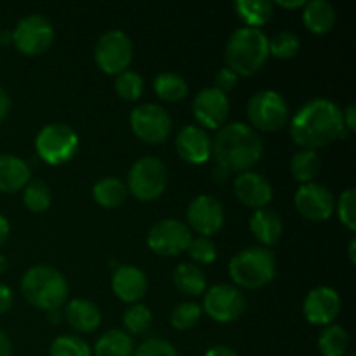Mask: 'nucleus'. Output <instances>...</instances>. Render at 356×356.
I'll return each mask as SVG.
<instances>
[{"label":"nucleus","instance_id":"1","mask_svg":"<svg viewBox=\"0 0 356 356\" xmlns=\"http://www.w3.org/2000/svg\"><path fill=\"white\" fill-rule=\"evenodd\" d=\"M343 111L334 101L316 97L299 108L291 122V136L305 149H316L341 138Z\"/></svg>","mask_w":356,"mask_h":356},{"label":"nucleus","instance_id":"2","mask_svg":"<svg viewBox=\"0 0 356 356\" xmlns=\"http://www.w3.org/2000/svg\"><path fill=\"white\" fill-rule=\"evenodd\" d=\"M212 155L218 165L229 172H247L263 156V141L250 125L242 122L221 127L212 143Z\"/></svg>","mask_w":356,"mask_h":356},{"label":"nucleus","instance_id":"3","mask_svg":"<svg viewBox=\"0 0 356 356\" xmlns=\"http://www.w3.org/2000/svg\"><path fill=\"white\" fill-rule=\"evenodd\" d=\"M268 37L259 28H238L226 45V63L238 76H252L266 63Z\"/></svg>","mask_w":356,"mask_h":356},{"label":"nucleus","instance_id":"4","mask_svg":"<svg viewBox=\"0 0 356 356\" xmlns=\"http://www.w3.org/2000/svg\"><path fill=\"white\" fill-rule=\"evenodd\" d=\"M21 291L28 302L45 312L59 309L68 298L66 278L58 270L44 264L30 268L24 273L21 280Z\"/></svg>","mask_w":356,"mask_h":356},{"label":"nucleus","instance_id":"5","mask_svg":"<svg viewBox=\"0 0 356 356\" xmlns=\"http://www.w3.org/2000/svg\"><path fill=\"white\" fill-rule=\"evenodd\" d=\"M228 270L236 285L259 289L270 284L277 275V259L266 247H249L233 256Z\"/></svg>","mask_w":356,"mask_h":356},{"label":"nucleus","instance_id":"6","mask_svg":"<svg viewBox=\"0 0 356 356\" xmlns=\"http://www.w3.org/2000/svg\"><path fill=\"white\" fill-rule=\"evenodd\" d=\"M38 156L49 165L70 162L79 149V134L66 124H49L35 139Z\"/></svg>","mask_w":356,"mask_h":356},{"label":"nucleus","instance_id":"7","mask_svg":"<svg viewBox=\"0 0 356 356\" xmlns=\"http://www.w3.org/2000/svg\"><path fill=\"white\" fill-rule=\"evenodd\" d=\"M167 167L156 156H143L129 170L127 190L143 202L156 200L167 188Z\"/></svg>","mask_w":356,"mask_h":356},{"label":"nucleus","instance_id":"8","mask_svg":"<svg viewBox=\"0 0 356 356\" xmlns=\"http://www.w3.org/2000/svg\"><path fill=\"white\" fill-rule=\"evenodd\" d=\"M132 54L134 49L131 38L120 30H110L101 35L94 49V59L97 66L110 75H120L122 72H125L131 65Z\"/></svg>","mask_w":356,"mask_h":356},{"label":"nucleus","instance_id":"9","mask_svg":"<svg viewBox=\"0 0 356 356\" xmlns=\"http://www.w3.org/2000/svg\"><path fill=\"white\" fill-rule=\"evenodd\" d=\"M250 122L259 131H280L289 118L287 101L277 90H261L254 94L247 106Z\"/></svg>","mask_w":356,"mask_h":356},{"label":"nucleus","instance_id":"10","mask_svg":"<svg viewBox=\"0 0 356 356\" xmlns=\"http://www.w3.org/2000/svg\"><path fill=\"white\" fill-rule=\"evenodd\" d=\"M132 132L138 136L141 141L149 145H159L163 143L170 136L172 131V120L170 115L162 106L153 103L139 104L132 110L129 118Z\"/></svg>","mask_w":356,"mask_h":356},{"label":"nucleus","instance_id":"11","mask_svg":"<svg viewBox=\"0 0 356 356\" xmlns=\"http://www.w3.org/2000/svg\"><path fill=\"white\" fill-rule=\"evenodd\" d=\"M54 40V28L47 17L31 14L23 17L13 31V42L17 51L26 56H38L47 51Z\"/></svg>","mask_w":356,"mask_h":356},{"label":"nucleus","instance_id":"12","mask_svg":"<svg viewBox=\"0 0 356 356\" xmlns=\"http://www.w3.org/2000/svg\"><path fill=\"white\" fill-rule=\"evenodd\" d=\"M191 236L190 228L177 219H162L148 232V247L159 256H177L188 250Z\"/></svg>","mask_w":356,"mask_h":356},{"label":"nucleus","instance_id":"13","mask_svg":"<svg viewBox=\"0 0 356 356\" xmlns=\"http://www.w3.org/2000/svg\"><path fill=\"white\" fill-rule=\"evenodd\" d=\"M204 309L219 323L235 322L245 312V296L233 285L219 284L209 289L204 298Z\"/></svg>","mask_w":356,"mask_h":356},{"label":"nucleus","instance_id":"14","mask_svg":"<svg viewBox=\"0 0 356 356\" xmlns=\"http://www.w3.org/2000/svg\"><path fill=\"white\" fill-rule=\"evenodd\" d=\"M296 209L309 221H327L336 211V200L329 188L316 183L301 184L296 191Z\"/></svg>","mask_w":356,"mask_h":356},{"label":"nucleus","instance_id":"15","mask_svg":"<svg viewBox=\"0 0 356 356\" xmlns=\"http://www.w3.org/2000/svg\"><path fill=\"white\" fill-rule=\"evenodd\" d=\"M188 222L200 236H212L225 225V209L212 195H198L186 211Z\"/></svg>","mask_w":356,"mask_h":356},{"label":"nucleus","instance_id":"16","mask_svg":"<svg viewBox=\"0 0 356 356\" xmlns=\"http://www.w3.org/2000/svg\"><path fill=\"white\" fill-rule=\"evenodd\" d=\"M229 113V101L225 92L216 87L200 90L193 101V115L200 125L207 129H219Z\"/></svg>","mask_w":356,"mask_h":356},{"label":"nucleus","instance_id":"17","mask_svg":"<svg viewBox=\"0 0 356 356\" xmlns=\"http://www.w3.org/2000/svg\"><path fill=\"white\" fill-rule=\"evenodd\" d=\"M306 320L313 325H329L341 313V298L332 287H316L308 292L302 306Z\"/></svg>","mask_w":356,"mask_h":356},{"label":"nucleus","instance_id":"18","mask_svg":"<svg viewBox=\"0 0 356 356\" xmlns=\"http://www.w3.org/2000/svg\"><path fill=\"white\" fill-rule=\"evenodd\" d=\"M176 149L183 160L200 165L211 159L212 141L198 125H184L176 136Z\"/></svg>","mask_w":356,"mask_h":356},{"label":"nucleus","instance_id":"19","mask_svg":"<svg viewBox=\"0 0 356 356\" xmlns=\"http://www.w3.org/2000/svg\"><path fill=\"white\" fill-rule=\"evenodd\" d=\"M233 190H235L236 198L243 205L256 209V211L266 207L273 198V188H271L270 181L261 174L250 172V170L238 174L233 183Z\"/></svg>","mask_w":356,"mask_h":356},{"label":"nucleus","instance_id":"20","mask_svg":"<svg viewBox=\"0 0 356 356\" xmlns=\"http://www.w3.org/2000/svg\"><path fill=\"white\" fill-rule=\"evenodd\" d=\"M111 287L120 301L136 302L145 298L146 291H148V278L143 270L125 264V266L117 268V271L113 273Z\"/></svg>","mask_w":356,"mask_h":356},{"label":"nucleus","instance_id":"21","mask_svg":"<svg viewBox=\"0 0 356 356\" xmlns=\"http://www.w3.org/2000/svg\"><path fill=\"white\" fill-rule=\"evenodd\" d=\"M30 181V167L16 155H0V191L16 193Z\"/></svg>","mask_w":356,"mask_h":356},{"label":"nucleus","instance_id":"22","mask_svg":"<svg viewBox=\"0 0 356 356\" xmlns=\"http://www.w3.org/2000/svg\"><path fill=\"white\" fill-rule=\"evenodd\" d=\"M65 318L76 332H92L101 323V312L92 301L75 299L65 309Z\"/></svg>","mask_w":356,"mask_h":356},{"label":"nucleus","instance_id":"23","mask_svg":"<svg viewBox=\"0 0 356 356\" xmlns=\"http://www.w3.org/2000/svg\"><path fill=\"white\" fill-rule=\"evenodd\" d=\"M250 232L264 245H275L284 232L280 216L271 209H257L250 218Z\"/></svg>","mask_w":356,"mask_h":356},{"label":"nucleus","instance_id":"24","mask_svg":"<svg viewBox=\"0 0 356 356\" xmlns=\"http://www.w3.org/2000/svg\"><path fill=\"white\" fill-rule=\"evenodd\" d=\"M302 21L309 31L323 35L332 30L336 24V10H334L332 3L325 2V0H312V2L305 3Z\"/></svg>","mask_w":356,"mask_h":356},{"label":"nucleus","instance_id":"25","mask_svg":"<svg viewBox=\"0 0 356 356\" xmlns=\"http://www.w3.org/2000/svg\"><path fill=\"white\" fill-rule=\"evenodd\" d=\"M132 353H134V343L124 330H108L94 344L96 356H132Z\"/></svg>","mask_w":356,"mask_h":356},{"label":"nucleus","instance_id":"26","mask_svg":"<svg viewBox=\"0 0 356 356\" xmlns=\"http://www.w3.org/2000/svg\"><path fill=\"white\" fill-rule=\"evenodd\" d=\"M92 197L101 207L115 209L124 204L127 198V186L118 177L106 176L101 177L92 188Z\"/></svg>","mask_w":356,"mask_h":356},{"label":"nucleus","instance_id":"27","mask_svg":"<svg viewBox=\"0 0 356 356\" xmlns=\"http://www.w3.org/2000/svg\"><path fill=\"white\" fill-rule=\"evenodd\" d=\"M174 285L184 296H200L207 287V280L200 268L183 263L174 271Z\"/></svg>","mask_w":356,"mask_h":356},{"label":"nucleus","instance_id":"28","mask_svg":"<svg viewBox=\"0 0 356 356\" xmlns=\"http://www.w3.org/2000/svg\"><path fill=\"white\" fill-rule=\"evenodd\" d=\"M235 10L249 28H259L273 17V3L268 0H238Z\"/></svg>","mask_w":356,"mask_h":356},{"label":"nucleus","instance_id":"29","mask_svg":"<svg viewBox=\"0 0 356 356\" xmlns=\"http://www.w3.org/2000/svg\"><path fill=\"white\" fill-rule=\"evenodd\" d=\"M322 170V160L315 149H302L296 153L291 162V172L296 181L301 184H308L315 179Z\"/></svg>","mask_w":356,"mask_h":356},{"label":"nucleus","instance_id":"30","mask_svg":"<svg viewBox=\"0 0 356 356\" xmlns=\"http://www.w3.org/2000/svg\"><path fill=\"white\" fill-rule=\"evenodd\" d=\"M153 87H155L156 96L163 101H181L188 94L186 80L177 73H160L153 82Z\"/></svg>","mask_w":356,"mask_h":356},{"label":"nucleus","instance_id":"31","mask_svg":"<svg viewBox=\"0 0 356 356\" xmlns=\"http://www.w3.org/2000/svg\"><path fill=\"white\" fill-rule=\"evenodd\" d=\"M350 346V336L341 325H330L318 339V350L322 356H344Z\"/></svg>","mask_w":356,"mask_h":356},{"label":"nucleus","instance_id":"32","mask_svg":"<svg viewBox=\"0 0 356 356\" xmlns=\"http://www.w3.org/2000/svg\"><path fill=\"white\" fill-rule=\"evenodd\" d=\"M23 202L31 212H44L47 211L52 202L51 188L45 184V181L33 179L28 181L23 191Z\"/></svg>","mask_w":356,"mask_h":356},{"label":"nucleus","instance_id":"33","mask_svg":"<svg viewBox=\"0 0 356 356\" xmlns=\"http://www.w3.org/2000/svg\"><path fill=\"white\" fill-rule=\"evenodd\" d=\"M301 49V40L292 31H278L273 38H268V51L278 59H292Z\"/></svg>","mask_w":356,"mask_h":356},{"label":"nucleus","instance_id":"34","mask_svg":"<svg viewBox=\"0 0 356 356\" xmlns=\"http://www.w3.org/2000/svg\"><path fill=\"white\" fill-rule=\"evenodd\" d=\"M143 89H145V82H143L141 75L131 72V70L122 72L115 80V90L125 101H138L141 97Z\"/></svg>","mask_w":356,"mask_h":356},{"label":"nucleus","instance_id":"35","mask_svg":"<svg viewBox=\"0 0 356 356\" xmlns=\"http://www.w3.org/2000/svg\"><path fill=\"white\" fill-rule=\"evenodd\" d=\"M49 356H90V348L80 337L61 336L51 344Z\"/></svg>","mask_w":356,"mask_h":356},{"label":"nucleus","instance_id":"36","mask_svg":"<svg viewBox=\"0 0 356 356\" xmlns=\"http://www.w3.org/2000/svg\"><path fill=\"white\" fill-rule=\"evenodd\" d=\"M200 316L202 308L197 302H181L179 306L174 308L172 315H170V323L177 330H188L193 329L200 322Z\"/></svg>","mask_w":356,"mask_h":356},{"label":"nucleus","instance_id":"37","mask_svg":"<svg viewBox=\"0 0 356 356\" xmlns=\"http://www.w3.org/2000/svg\"><path fill=\"white\" fill-rule=\"evenodd\" d=\"M153 315L145 305H134L125 312L124 325L131 334H143L152 325Z\"/></svg>","mask_w":356,"mask_h":356},{"label":"nucleus","instance_id":"38","mask_svg":"<svg viewBox=\"0 0 356 356\" xmlns=\"http://www.w3.org/2000/svg\"><path fill=\"white\" fill-rule=\"evenodd\" d=\"M356 190L353 188H348L341 193L339 200H337L336 211L339 214L341 222L346 226L350 232L356 229Z\"/></svg>","mask_w":356,"mask_h":356},{"label":"nucleus","instance_id":"39","mask_svg":"<svg viewBox=\"0 0 356 356\" xmlns=\"http://www.w3.org/2000/svg\"><path fill=\"white\" fill-rule=\"evenodd\" d=\"M188 250H190L191 259L200 264H211L218 257V249H216L214 242L207 236H197V238L191 240Z\"/></svg>","mask_w":356,"mask_h":356},{"label":"nucleus","instance_id":"40","mask_svg":"<svg viewBox=\"0 0 356 356\" xmlns=\"http://www.w3.org/2000/svg\"><path fill=\"white\" fill-rule=\"evenodd\" d=\"M134 356H179L176 348L165 339L160 337H152V339L145 341L141 346L136 350Z\"/></svg>","mask_w":356,"mask_h":356},{"label":"nucleus","instance_id":"41","mask_svg":"<svg viewBox=\"0 0 356 356\" xmlns=\"http://www.w3.org/2000/svg\"><path fill=\"white\" fill-rule=\"evenodd\" d=\"M236 82H238V75H236L235 72H232L228 66L219 70L218 75H216V89H219L225 94L228 92V90L235 89Z\"/></svg>","mask_w":356,"mask_h":356},{"label":"nucleus","instance_id":"42","mask_svg":"<svg viewBox=\"0 0 356 356\" xmlns=\"http://www.w3.org/2000/svg\"><path fill=\"white\" fill-rule=\"evenodd\" d=\"M13 306V291L7 285L0 284V315L9 312Z\"/></svg>","mask_w":356,"mask_h":356},{"label":"nucleus","instance_id":"43","mask_svg":"<svg viewBox=\"0 0 356 356\" xmlns=\"http://www.w3.org/2000/svg\"><path fill=\"white\" fill-rule=\"evenodd\" d=\"M343 124L348 131H355L356 129V106L355 104H350V106L346 108V111H344V115H343Z\"/></svg>","mask_w":356,"mask_h":356},{"label":"nucleus","instance_id":"44","mask_svg":"<svg viewBox=\"0 0 356 356\" xmlns=\"http://www.w3.org/2000/svg\"><path fill=\"white\" fill-rule=\"evenodd\" d=\"M9 108H10V97L9 94L6 92L2 86H0V122L6 118V115L9 113Z\"/></svg>","mask_w":356,"mask_h":356},{"label":"nucleus","instance_id":"45","mask_svg":"<svg viewBox=\"0 0 356 356\" xmlns=\"http://www.w3.org/2000/svg\"><path fill=\"white\" fill-rule=\"evenodd\" d=\"M205 356H238L228 346H214L205 353Z\"/></svg>","mask_w":356,"mask_h":356},{"label":"nucleus","instance_id":"46","mask_svg":"<svg viewBox=\"0 0 356 356\" xmlns=\"http://www.w3.org/2000/svg\"><path fill=\"white\" fill-rule=\"evenodd\" d=\"M9 233H10L9 221H7V219L0 214V247L7 242V238H9Z\"/></svg>","mask_w":356,"mask_h":356},{"label":"nucleus","instance_id":"47","mask_svg":"<svg viewBox=\"0 0 356 356\" xmlns=\"http://www.w3.org/2000/svg\"><path fill=\"white\" fill-rule=\"evenodd\" d=\"M212 176H214V183L222 184V183H226V181H228L229 170H226L225 167H221V165H216V169H214V172H212Z\"/></svg>","mask_w":356,"mask_h":356},{"label":"nucleus","instance_id":"48","mask_svg":"<svg viewBox=\"0 0 356 356\" xmlns=\"http://www.w3.org/2000/svg\"><path fill=\"white\" fill-rule=\"evenodd\" d=\"M0 356H10V341L2 329H0Z\"/></svg>","mask_w":356,"mask_h":356},{"label":"nucleus","instance_id":"49","mask_svg":"<svg viewBox=\"0 0 356 356\" xmlns=\"http://www.w3.org/2000/svg\"><path fill=\"white\" fill-rule=\"evenodd\" d=\"M278 6L285 7V9H296V7H305V0H294V2H284V0H278Z\"/></svg>","mask_w":356,"mask_h":356},{"label":"nucleus","instance_id":"50","mask_svg":"<svg viewBox=\"0 0 356 356\" xmlns=\"http://www.w3.org/2000/svg\"><path fill=\"white\" fill-rule=\"evenodd\" d=\"M10 42H13V31L3 30L2 33H0V44L7 45V44H10Z\"/></svg>","mask_w":356,"mask_h":356},{"label":"nucleus","instance_id":"51","mask_svg":"<svg viewBox=\"0 0 356 356\" xmlns=\"http://www.w3.org/2000/svg\"><path fill=\"white\" fill-rule=\"evenodd\" d=\"M47 318H49V322L58 323L59 318H61V313H59V309H52V312H49Z\"/></svg>","mask_w":356,"mask_h":356},{"label":"nucleus","instance_id":"52","mask_svg":"<svg viewBox=\"0 0 356 356\" xmlns=\"http://www.w3.org/2000/svg\"><path fill=\"white\" fill-rule=\"evenodd\" d=\"M355 250H356V240L353 238V240H351V242H350V247H348V254H350V259H351V263H356Z\"/></svg>","mask_w":356,"mask_h":356},{"label":"nucleus","instance_id":"53","mask_svg":"<svg viewBox=\"0 0 356 356\" xmlns=\"http://www.w3.org/2000/svg\"><path fill=\"white\" fill-rule=\"evenodd\" d=\"M6 268H7V259L3 256H0V273L6 271Z\"/></svg>","mask_w":356,"mask_h":356},{"label":"nucleus","instance_id":"54","mask_svg":"<svg viewBox=\"0 0 356 356\" xmlns=\"http://www.w3.org/2000/svg\"><path fill=\"white\" fill-rule=\"evenodd\" d=\"M348 356H356V355H355V353H350V355H348Z\"/></svg>","mask_w":356,"mask_h":356}]
</instances>
